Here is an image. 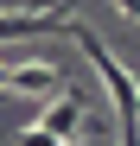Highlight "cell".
I'll list each match as a JSON object with an SVG mask.
<instances>
[{
    "label": "cell",
    "instance_id": "cell-1",
    "mask_svg": "<svg viewBox=\"0 0 140 146\" xmlns=\"http://www.w3.org/2000/svg\"><path fill=\"white\" fill-rule=\"evenodd\" d=\"M64 26H70L64 7H51V13H0V51L19 44V38H51V32H64Z\"/></svg>",
    "mask_w": 140,
    "mask_h": 146
},
{
    "label": "cell",
    "instance_id": "cell-2",
    "mask_svg": "<svg viewBox=\"0 0 140 146\" xmlns=\"http://www.w3.org/2000/svg\"><path fill=\"white\" fill-rule=\"evenodd\" d=\"M83 108H89V95H83L77 83H64V89H57V102L38 114V127H45V133H57V140H70V133L83 127Z\"/></svg>",
    "mask_w": 140,
    "mask_h": 146
},
{
    "label": "cell",
    "instance_id": "cell-3",
    "mask_svg": "<svg viewBox=\"0 0 140 146\" xmlns=\"http://www.w3.org/2000/svg\"><path fill=\"white\" fill-rule=\"evenodd\" d=\"M7 89H13V95H51V89H64V70H57V57L7 64Z\"/></svg>",
    "mask_w": 140,
    "mask_h": 146
},
{
    "label": "cell",
    "instance_id": "cell-4",
    "mask_svg": "<svg viewBox=\"0 0 140 146\" xmlns=\"http://www.w3.org/2000/svg\"><path fill=\"white\" fill-rule=\"evenodd\" d=\"M13 146H70V140H57V133H45L38 121H32V127H19V140H13Z\"/></svg>",
    "mask_w": 140,
    "mask_h": 146
},
{
    "label": "cell",
    "instance_id": "cell-5",
    "mask_svg": "<svg viewBox=\"0 0 140 146\" xmlns=\"http://www.w3.org/2000/svg\"><path fill=\"white\" fill-rule=\"evenodd\" d=\"M51 7H70V0H0V13H51Z\"/></svg>",
    "mask_w": 140,
    "mask_h": 146
},
{
    "label": "cell",
    "instance_id": "cell-6",
    "mask_svg": "<svg viewBox=\"0 0 140 146\" xmlns=\"http://www.w3.org/2000/svg\"><path fill=\"white\" fill-rule=\"evenodd\" d=\"M0 89H7V57H0Z\"/></svg>",
    "mask_w": 140,
    "mask_h": 146
},
{
    "label": "cell",
    "instance_id": "cell-7",
    "mask_svg": "<svg viewBox=\"0 0 140 146\" xmlns=\"http://www.w3.org/2000/svg\"><path fill=\"white\" fill-rule=\"evenodd\" d=\"M134 83H140V76H134Z\"/></svg>",
    "mask_w": 140,
    "mask_h": 146
}]
</instances>
